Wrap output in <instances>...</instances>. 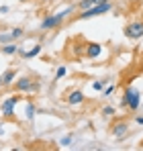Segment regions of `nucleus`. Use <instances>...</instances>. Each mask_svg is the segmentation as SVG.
Returning <instances> with one entry per match:
<instances>
[{"label": "nucleus", "mask_w": 143, "mask_h": 151, "mask_svg": "<svg viewBox=\"0 0 143 151\" xmlns=\"http://www.w3.org/2000/svg\"><path fill=\"white\" fill-rule=\"evenodd\" d=\"M110 10H113V2L106 0V2L94 4V6H90V8H86V10H80V12L76 14V19H78V21H86V19H94L98 14H104V12H110Z\"/></svg>", "instance_id": "obj_1"}, {"label": "nucleus", "mask_w": 143, "mask_h": 151, "mask_svg": "<svg viewBox=\"0 0 143 151\" xmlns=\"http://www.w3.org/2000/svg\"><path fill=\"white\" fill-rule=\"evenodd\" d=\"M12 88H14L17 92H35V90H39V84L33 82L31 76H23V78H19V80L12 84Z\"/></svg>", "instance_id": "obj_2"}, {"label": "nucleus", "mask_w": 143, "mask_h": 151, "mask_svg": "<svg viewBox=\"0 0 143 151\" xmlns=\"http://www.w3.org/2000/svg\"><path fill=\"white\" fill-rule=\"evenodd\" d=\"M19 100H21L19 96H10V98H6V100L0 104V110H2V116H4V119L14 121V106H17Z\"/></svg>", "instance_id": "obj_3"}, {"label": "nucleus", "mask_w": 143, "mask_h": 151, "mask_svg": "<svg viewBox=\"0 0 143 151\" xmlns=\"http://www.w3.org/2000/svg\"><path fill=\"white\" fill-rule=\"evenodd\" d=\"M125 37L131 39V41H137L143 37V21H135V23H129L125 27Z\"/></svg>", "instance_id": "obj_4"}, {"label": "nucleus", "mask_w": 143, "mask_h": 151, "mask_svg": "<svg viewBox=\"0 0 143 151\" xmlns=\"http://www.w3.org/2000/svg\"><path fill=\"white\" fill-rule=\"evenodd\" d=\"M125 100H127V108L129 110H137L139 108V104H141V98H139V92L135 90V88H125Z\"/></svg>", "instance_id": "obj_5"}, {"label": "nucleus", "mask_w": 143, "mask_h": 151, "mask_svg": "<svg viewBox=\"0 0 143 151\" xmlns=\"http://www.w3.org/2000/svg\"><path fill=\"white\" fill-rule=\"evenodd\" d=\"M64 23V19L59 14H47L43 21H41V31H53V29H59Z\"/></svg>", "instance_id": "obj_6"}, {"label": "nucleus", "mask_w": 143, "mask_h": 151, "mask_svg": "<svg viewBox=\"0 0 143 151\" xmlns=\"http://www.w3.org/2000/svg\"><path fill=\"white\" fill-rule=\"evenodd\" d=\"M110 131H113V135H115L117 139H123V137L129 133V123H127V121H119V123L113 125Z\"/></svg>", "instance_id": "obj_7"}, {"label": "nucleus", "mask_w": 143, "mask_h": 151, "mask_svg": "<svg viewBox=\"0 0 143 151\" xmlns=\"http://www.w3.org/2000/svg\"><path fill=\"white\" fill-rule=\"evenodd\" d=\"M100 53H102V45H100V43H86V49H84V55H86V57L96 59Z\"/></svg>", "instance_id": "obj_8"}, {"label": "nucleus", "mask_w": 143, "mask_h": 151, "mask_svg": "<svg viewBox=\"0 0 143 151\" xmlns=\"http://www.w3.org/2000/svg\"><path fill=\"white\" fill-rule=\"evenodd\" d=\"M17 78V70H6L4 74L0 76V86H12V80Z\"/></svg>", "instance_id": "obj_9"}, {"label": "nucleus", "mask_w": 143, "mask_h": 151, "mask_svg": "<svg viewBox=\"0 0 143 151\" xmlns=\"http://www.w3.org/2000/svg\"><path fill=\"white\" fill-rule=\"evenodd\" d=\"M68 102H70L72 106H78V104H82V102H84V92H82V90H74L70 96H68Z\"/></svg>", "instance_id": "obj_10"}, {"label": "nucleus", "mask_w": 143, "mask_h": 151, "mask_svg": "<svg viewBox=\"0 0 143 151\" xmlns=\"http://www.w3.org/2000/svg\"><path fill=\"white\" fill-rule=\"evenodd\" d=\"M2 53H6V55H14V53H19V45H2Z\"/></svg>", "instance_id": "obj_11"}, {"label": "nucleus", "mask_w": 143, "mask_h": 151, "mask_svg": "<svg viewBox=\"0 0 143 151\" xmlns=\"http://www.w3.org/2000/svg\"><path fill=\"white\" fill-rule=\"evenodd\" d=\"M41 53V45H35L31 51H25L23 53V57H27V59H31V57H35V55H39Z\"/></svg>", "instance_id": "obj_12"}, {"label": "nucleus", "mask_w": 143, "mask_h": 151, "mask_svg": "<svg viewBox=\"0 0 143 151\" xmlns=\"http://www.w3.org/2000/svg\"><path fill=\"white\" fill-rule=\"evenodd\" d=\"M35 110H37V108H35V104H33V102H29V104H27V119H29V121H33V119H35Z\"/></svg>", "instance_id": "obj_13"}, {"label": "nucleus", "mask_w": 143, "mask_h": 151, "mask_svg": "<svg viewBox=\"0 0 143 151\" xmlns=\"http://www.w3.org/2000/svg\"><path fill=\"white\" fill-rule=\"evenodd\" d=\"M106 82H108L106 78H102V80H96L94 84H92V88H94L96 92H100V90H104V84H106Z\"/></svg>", "instance_id": "obj_14"}, {"label": "nucleus", "mask_w": 143, "mask_h": 151, "mask_svg": "<svg viewBox=\"0 0 143 151\" xmlns=\"http://www.w3.org/2000/svg\"><path fill=\"white\" fill-rule=\"evenodd\" d=\"M76 6H78L80 10H86V8H90V6H94V2H92V0H80V2H78Z\"/></svg>", "instance_id": "obj_15"}, {"label": "nucleus", "mask_w": 143, "mask_h": 151, "mask_svg": "<svg viewBox=\"0 0 143 151\" xmlns=\"http://www.w3.org/2000/svg\"><path fill=\"white\" fill-rule=\"evenodd\" d=\"M10 35H12V39H21V37L25 35V31H23V29H19V27H14V29L10 31Z\"/></svg>", "instance_id": "obj_16"}, {"label": "nucleus", "mask_w": 143, "mask_h": 151, "mask_svg": "<svg viewBox=\"0 0 143 151\" xmlns=\"http://www.w3.org/2000/svg\"><path fill=\"white\" fill-rule=\"evenodd\" d=\"M115 112H117V110H115L113 106H104V108H102V114H104V116H115Z\"/></svg>", "instance_id": "obj_17"}, {"label": "nucleus", "mask_w": 143, "mask_h": 151, "mask_svg": "<svg viewBox=\"0 0 143 151\" xmlns=\"http://www.w3.org/2000/svg\"><path fill=\"white\" fill-rule=\"evenodd\" d=\"M66 74H68V70H66L64 65H61V68H57V72H55V80H61Z\"/></svg>", "instance_id": "obj_18"}, {"label": "nucleus", "mask_w": 143, "mask_h": 151, "mask_svg": "<svg viewBox=\"0 0 143 151\" xmlns=\"http://www.w3.org/2000/svg\"><path fill=\"white\" fill-rule=\"evenodd\" d=\"M12 39V35L10 33H0V43H8Z\"/></svg>", "instance_id": "obj_19"}, {"label": "nucleus", "mask_w": 143, "mask_h": 151, "mask_svg": "<svg viewBox=\"0 0 143 151\" xmlns=\"http://www.w3.org/2000/svg\"><path fill=\"white\" fill-rule=\"evenodd\" d=\"M61 145H64V147L72 145V135H68V137H64V139H61Z\"/></svg>", "instance_id": "obj_20"}, {"label": "nucleus", "mask_w": 143, "mask_h": 151, "mask_svg": "<svg viewBox=\"0 0 143 151\" xmlns=\"http://www.w3.org/2000/svg\"><path fill=\"white\" fill-rule=\"evenodd\" d=\"M113 92H115V86H106L104 88V96H110Z\"/></svg>", "instance_id": "obj_21"}, {"label": "nucleus", "mask_w": 143, "mask_h": 151, "mask_svg": "<svg viewBox=\"0 0 143 151\" xmlns=\"http://www.w3.org/2000/svg\"><path fill=\"white\" fill-rule=\"evenodd\" d=\"M8 10H10V8H8V6H0V12H2V14H6V12H8Z\"/></svg>", "instance_id": "obj_22"}, {"label": "nucleus", "mask_w": 143, "mask_h": 151, "mask_svg": "<svg viewBox=\"0 0 143 151\" xmlns=\"http://www.w3.org/2000/svg\"><path fill=\"white\" fill-rule=\"evenodd\" d=\"M135 123L137 125H143V116H135Z\"/></svg>", "instance_id": "obj_23"}, {"label": "nucleus", "mask_w": 143, "mask_h": 151, "mask_svg": "<svg viewBox=\"0 0 143 151\" xmlns=\"http://www.w3.org/2000/svg\"><path fill=\"white\" fill-rule=\"evenodd\" d=\"M19 2H29V0H19Z\"/></svg>", "instance_id": "obj_24"}]
</instances>
